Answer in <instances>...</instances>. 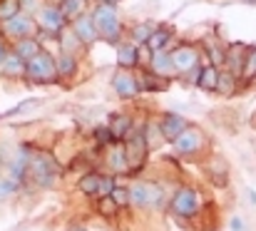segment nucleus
Masks as SVG:
<instances>
[{
	"mask_svg": "<svg viewBox=\"0 0 256 231\" xmlns=\"http://www.w3.org/2000/svg\"><path fill=\"white\" fill-rule=\"evenodd\" d=\"M25 174H28V176L32 179V184H38V186H52L55 179H58V174H60V166H58V162L52 159V154L32 152L30 159H28V172H25Z\"/></svg>",
	"mask_w": 256,
	"mask_h": 231,
	"instance_id": "f257e3e1",
	"label": "nucleus"
},
{
	"mask_svg": "<svg viewBox=\"0 0 256 231\" xmlns=\"http://www.w3.org/2000/svg\"><path fill=\"white\" fill-rule=\"evenodd\" d=\"M122 144H124V154H127L130 174H140L144 162H147V154H150V142H147L144 130H132Z\"/></svg>",
	"mask_w": 256,
	"mask_h": 231,
	"instance_id": "f03ea898",
	"label": "nucleus"
},
{
	"mask_svg": "<svg viewBox=\"0 0 256 231\" xmlns=\"http://www.w3.org/2000/svg\"><path fill=\"white\" fill-rule=\"evenodd\" d=\"M92 20H94V28H97L100 38H104L107 42H117V38H120V32H122V22H120V15H117L114 5L102 2V5L92 12Z\"/></svg>",
	"mask_w": 256,
	"mask_h": 231,
	"instance_id": "7ed1b4c3",
	"label": "nucleus"
},
{
	"mask_svg": "<svg viewBox=\"0 0 256 231\" xmlns=\"http://www.w3.org/2000/svg\"><path fill=\"white\" fill-rule=\"evenodd\" d=\"M25 75L32 82H55L58 80V62L52 60V55L40 52L25 65Z\"/></svg>",
	"mask_w": 256,
	"mask_h": 231,
	"instance_id": "20e7f679",
	"label": "nucleus"
},
{
	"mask_svg": "<svg viewBox=\"0 0 256 231\" xmlns=\"http://www.w3.org/2000/svg\"><path fill=\"white\" fill-rule=\"evenodd\" d=\"M160 196H162V186L154 184V182H137L134 186H130V202L137 209L157 206L160 204Z\"/></svg>",
	"mask_w": 256,
	"mask_h": 231,
	"instance_id": "39448f33",
	"label": "nucleus"
},
{
	"mask_svg": "<svg viewBox=\"0 0 256 231\" xmlns=\"http://www.w3.org/2000/svg\"><path fill=\"white\" fill-rule=\"evenodd\" d=\"M170 209H172V214L184 216V219L194 216V214L199 212V199H196V192H194L192 186H182V189L174 194Z\"/></svg>",
	"mask_w": 256,
	"mask_h": 231,
	"instance_id": "423d86ee",
	"label": "nucleus"
},
{
	"mask_svg": "<svg viewBox=\"0 0 256 231\" xmlns=\"http://www.w3.org/2000/svg\"><path fill=\"white\" fill-rule=\"evenodd\" d=\"M189 124H186V120L182 117V114H176V112H167L164 117H162V122H160V132H162V140H167V142H176L179 140V134L186 130Z\"/></svg>",
	"mask_w": 256,
	"mask_h": 231,
	"instance_id": "0eeeda50",
	"label": "nucleus"
},
{
	"mask_svg": "<svg viewBox=\"0 0 256 231\" xmlns=\"http://www.w3.org/2000/svg\"><path fill=\"white\" fill-rule=\"evenodd\" d=\"M202 144H204L202 132H199L196 127H186V130L179 134V140L174 142V150H176V154H196L202 150Z\"/></svg>",
	"mask_w": 256,
	"mask_h": 231,
	"instance_id": "6e6552de",
	"label": "nucleus"
},
{
	"mask_svg": "<svg viewBox=\"0 0 256 231\" xmlns=\"http://www.w3.org/2000/svg\"><path fill=\"white\" fill-rule=\"evenodd\" d=\"M112 87H114V92H117L120 97L132 100V97L140 92V80L132 75L130 70H120L117 75L112 77Z\"/></svg>",
	"mask_w": 256,
	"mask_h": 231,
	"instance_id": "1a4fd4ad",
	"label": "nucleus"
},
{
	"mask_svg": "<svg viewBox=\"0 0 256 231\" xmlns=\"http://www.w3.org/2000/svg\"><path fill=\"white\" fill-rule=\"evenodd\" d=\"M107 130H110V134H112L114 142H124L130 137V132L134 130L132 127V117L130 114H122V112H114V114H110Z\"/></svg>",
	"mask_w": 256,
	"mask_h": 231,
	"instance_id": "9d476101",
	"label": "nucleus"
},
{
	"mask_svg": "<svg viewBox=\"0 0 256 231\" xmlns=\"http://www.w3.org/2000/svg\"><path fill=\"white\" fill-rule=\"evenodd\" d=\"M72 32L78 35V40H80L82 45H92V42L100 38V32H97V28H94L92 15H80V18L72 22Z\"/></svg>",
	"mask_w": 256,
	"mask_h": 231,
	"instance_id": "9b49d317",
	"label": "nucleus"
},
{
	"mask_svg": "<svg viewBox=\"0 0 256 231\" xmlns=\"http://www.w3.org/2000/svg\"><path fill=\"white\" fill-rule=\"evenodd\" d=\"M172 60H174V68L179 72H192L199 65V52L194 48H179L172 52Z\"/></svg>",
	"mask_w": 256,
	"mask_h": 231,
	"instance_id": "f8f14e48",
	"label": "nucleus"
},
{
	"mask_svg": "<svg viewBox=\"0 0 256 231\" xmlns=\"http://www.w3.org/2000/svg\"><path fill=\"white\" fill-rule=\"evenodd\" d=\"M150 68H152V72H154V75L167 77V80H170V77L174 75V72H176V68H174V60H172V52H167V50L152 52Z\"/></svg>",
	"mask_w": 256,
	"mask_h": 231,
	"instance_id": "ddd939ff",
	"label": "nucleus"
},
{
	"mask_svg": "<svg viewBox=\"0 0 256 231\" xmlns=\"http://www.w3.org/2000/svg\"><path fill=\"white\" fill-rule=\"evenodd\" d=\"M32 30H35V22H32L30 18H25V15H15L12 20L5 22V32H8V35H15L18 40L30 38Z\"/></svg>",
	"mask_w": 256,
	"mask_h": 231,
	"instance_id": "4468645a",
	"label": "nucleus"
},
{
	"mask_svg": "<svg viewBox=\"0 0 256 231\" xmlns=\"http://www.w3.org/2000/svg\"><path fill=\"white\" fill-rule=\"evenodd\" d=\"M107 166L112 174H130V164H127V154H124V144H114L107 152Z\"/></svg>",
	"mask_w": 256,
	"mask_h": 231,
	"instance_id": "2eb2a0df",
	"label": "nucleus"
},
{
	"mask_svg": "<svg viewBox=\"0 0 256 231\" xmlns=\"http://www.w3.org/2000/svg\"><path fill=\"white\" fill-rule=\"evenodd\" d=\"M244 62H246V50L242 45H232L226 50V58H224V65L229 68L232 75H242L244 72Z\"/></svg>",
	"mask_w": 256,
	"mask_h": 231,
	"instance_id": "dca6fc26",
	"label": "nucleus"
},
{
	"mask_svg": "<svg viewBox=\"0 0 256 231\" xmlns=\"http://www.w3.org/2000/svg\"><path fill=\"white\" fill-rule=\"evenodd\" d=\"M40 22L48 32H60L65 25V18L60 12V8H42L40 10Z\"/></svg>",
	"mask_w": 256,
	"mask_h": 231,
	"instance_id": "f3484780",
	"label": "nucleus"
},
{
	"mask_svg": "<svg viewBox=\"0 0 256 231\" xmlns=\"http://www.w3.org/2000/svg\"><path fill=\"white\" fill-rule=\"evenodd\" d=\"M209 179L216 186H226L229 184V164L222 156H214L212 159V164H209Z\"/></svg>",
	"mask_w": 256,
	"mask_h": 231,
	"instance_id": "a211bd4d",
	"label": "nucleus"
},
{
	"mask_svg": "<svg viewBox=\"0 0 256 231\" xmlns=\"http://www.w3.org/2000/svg\"><path fill=\"white\" fill-rule=\"evenodd\" d=\"M196 84L202 90H206V92H216V87H219V70H216V65H204L199 70Z\"/></svg>",
	"mask_w": 256,
	"mask_h": 231,
	"instance_id": "6ab92c4d",
	"label": "nucleus"
},
{
	"mask_svg": "<svg viewBox=\"0 0 256 231\" xmlns=\"http://www.w3.org/2000/svg\"><path fill=\"white\" fill-rule=\"evenodd\" d=\"M42 50H40V45H38V40H32V38H22V40H18V45H15V55L28 65L35 55H40Z\"/></svg>",
	"mask_w": 256,
	"mask_h": 231,
	"instance_id": "aec40b11",
	"label": "nucleus"
},
{
	"mask_svg": "<svg viewBox=\"0 0 256 231\" xmlns=\"http://www.w3.org/2000/svg\"><path fill=\"white\" fill-rule=\"evenodd\" d=\"M167 84H170L167 77H160L154 72H144L140 77V90H144V92H162V90H167Z\"/></svg>",
	"mask_w": 256,
	"mask_h": 231,
	"instance_id": "412c9836",
	"label": "nucleus"
},
{
	"mask_svg": "<svg viewBox=\"0 0 256 231\" xmlns=\"http://www.w3.org/2000/svg\"><path fill=\"white\" fill-rule=\"evenodd\" d=\"M87 0H62L60 2V12L65 20H78L80 15H85Z\"/></svg>",
	"mask_w": 256,
	"mask_h": 231,
	"instance_id": "4be33fe9",
	"label": "nucleus"
},
{
	"mask_svg": "<svg viewBox=\"0 0 256 231\" xmlns=\"http://www.w3.org/2000/svg\"><path fill=\"white\" fill-rule=\"evenodd\" d=\"M137 60H140V50H137L134 45H120V50H117V62H120V68L130 70V68L137 65Z\"/></svg>",
	"mask_w": 256,
	"mask_h": 231,
	"instance_id": "5701e85b",
	"label": "nucleus"
},
{
	"mask_svg": "<svg viewBox=\"0 0 256 231\" xmlns=\"http://www.w3.org/2000/svg\"><path fill=\"white\" fill-rule=\"evenodd\" d=\"M100 182H102V174L90 172V174H85V176L78 182V189H80L85 196H97V192H100Z\"/></svg>",
	"mask_w": 256,
	"mask_h": 231,
	"instance_id": "b1692460",
	"label": "nucleus"
},
{
	"mask_svg": "<svg viewBox=\"0 0 256 231\" xmlns=\"http://www.w3.org/2000/svg\"><path fill=\"white\" fill-rule=\"evenodd\" d=\"M167 40H170V30H167V28H157V30L152 32V38H150L147 45H150L152 52H160V50H164Z\"/></svg>",
	"mask_w": 256,
	"mask_h": 231,
	"instance_id": "393cba45",
	"label": "nucleus"
},
{
	"mask_svg": "<svg viewBox=\"0 0 256 231\" xmlns=\"http://www.w3.org/2000/svg\"><path fill=\"white\" fill-rule=\"evenodd\" d=\"M15 15H20V0H2L0 2V20H12Z\"/></svg>",
	"mask_w": 256,
	"mask_h": 231,
	"instance_id": "a878e982",
	"label": "nucleus"
},
{
	"mask_svg": "<svg viewBox=\"0 0 256 231\" xmlns=\"http://www.w3.org/2000/svg\"><path fill=\"white\" fill-rule=\"evenodd\" d=\"M75 68H78V62H75V58H72V52H62L60 55V60H58V75H72L75 72Z\"/></svg>",
	"mask_w": 256,
	"mask_h": 231,
	"instance_id": "bb28decb",
	"label": "nucleus"
},
{
	"mask_svg": "<svg viewBox=\"0 0 256 231\" xmlns=\"http://www.w3.org/2000/svg\"><path fill=\"white\" fill-rule=\"evenodd\" d=\"M234 87H236V75H232L229 70L226 72H219V87H216V92L234 94Z\"/></svg>",
	"mask_w": 256,
	"mask_h": 231,
	"instance_id": "cd10ccee",
	"label": "nucleus"
},
{
	"mask_svg": "<svg viewBox=\"0 0 256 231\" xmlns=\"http://www.w3.org/2000/svg\"><path fill=\"white\" fill-rule=\"evenodd\" d=\"M157 28H152L150 22H144V25H137L134 30H132V38L137 40V42H142V45H147L150 42V38H152V32H154Z\"/></svg>",
	"mask_w": 256,
	"mask_h": 231,
	"instance_id": "c85d7f7f",
	"label": "nucleus"
},
{
	"mask_svg": "<svg viewBox=\"0 0 256 231\" xmlns=\"http://www.w3.org/2000/svg\"><path fill=\"white\" fill-rule=\"evenodd\" d=\"M5 72H8V75H20V72H25V62L12 52V55L5 58Z\"/></svg>",
	"mask_w": 256,
	"mask_h": 231,
	"instance_id": "c756f323",
	"label": "nucleus"
},
{
	"mask_svg": "<svg viewBox=\"0 0 256 231\" xmlns=\"http://www.w3.org/2000/svg\"><path fill=\"white\" fill-rule=\"evenodd\" d=\"M110 196H112V202H114L120 209H122V206H127V204H132V202H130V189H127V186H120V184H117V186L112 189V194H110Z\"/></svg>",
	"mask_w": 256,
	"mask_h": 231,
	"instance_id": "7c9ffc66",
	"label": "nucleus"
},
{
	"mask_svg": "<svg viewBox=\"0 0 256 231\" xmlns=\"http://www.w3.org/2000/svg\"><path fill=\"white\" fill-rule=\"evenodd\" d=\"M244 80H254L256 77V48L246 52V62H244Z\"/></svg>",
	"mask_w": 256,
	"mask_h": 231,
	"instance_id": "2f4dec72",
	"label": "nucleus"
},
{
	"mask_svg": "<svg viewBox=\"0 0 256 231\" xmlns=\"http://www.w3.org/2000/svg\"><path fill=\"white\" fill-rule=\"evenodd\" d=\"M114 186H117V184H114V179H112L110 174H102V182H100V192H97V199H104V196H110Z\"/></svg>",
	"mask_w": 256,
	"mask_h": 231,
	"instance_id": "473e14b6",
	"label": "nucleus"
},
{
	"mask_svg": "<svg viewBox=\"0 0 256 231\" xmlns=\"http://www.w3.org/2000/svg\"><path fill=\"white\" fill-rule=\"evenodd\" d=\"M117 209H120V206L112 202V196H104V199H100V202H97V212H100L102 216H112Z\"/></svg>",
	"mask_w": 256,
	"mask_h": 231,
	"instance_id": "72a5a7b5",
	"label": "nucleus"
},
{
	"mask_svg": "<svg viewBox=\"0 0 256 231\" xmlns=\"http://www.w3.org/2000/svg\"><path fill=\"white\" fill-rule=\"evenodd\" d=\"M94 137H97V144H100V147H107V144H112V142H114L107 127H100V130L94 132Z\"/></svg>",
	"mask_w": 256,
	"mask_h": 231,
	"instance_id": "f704fd0d",
	"label": "nucleus"
},
{
	"mask_svg": "<svg viewBox=\"0 0 256 231\" xmlns=\"http://www.w3.org/2000/svg\"><path fill=\"white\" fill-rule=\"evenodd\" d=\"M229 226H232V231H244V229H246V224H244V222H242V219H239V216H234V219H232V224H229Z\"/></svg>",
	"mask_w": 256,
	"mask_h": 231,
	"instance_id": "c9c22d12",
	"label": "nucleus"
},
{
	"mask_svg": "<svg viewBox=\"0 0 256 231\" xmlns=\"http://www.w3.org/2000/svg\"><path fill=\"white\" fill-rule=\"evenodd\" d=\"M5 58H8V50H5V45H2V40H0V62H5Z\"/></svg>",
	"mask_w": 256,
	"mask_h": 231,
	"instance_id": "e433bc0d",
	"label": "nucleus"
},
{
	"mask_svg": "<svg viewBox=\"0 0 256 231\" xmlns=\"http://www.w3.org/2000/svg\"><path fill=\"white\" fill-rule=\"evenodd\" d=\"M102 2H107V5H114V2H120V0H102Z\"/></svg>",
	"mask_w": 256,
	"mask_h": 231,
	"instance_id": "4c0bfd02",
	"label": "nucleus"
},
{
	"mask_svg": "<svg viewBox=\"0 0 256 231\" xmlns=\"http://www.w3.org/2000/svg\"><path fill=\"white\" fill-rule=\"evenodd\" d=\"M72 231H85V229H72Z\"/></svg>",
	"mask_w": 256,
	"mask_h": 231,
	"instance_id": "58836bf2",
	"label": "nucleus"
}]
</instances>
